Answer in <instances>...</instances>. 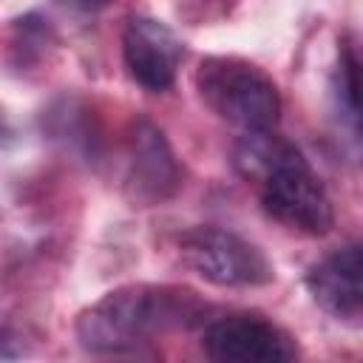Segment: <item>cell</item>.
Masks as SVG:
<instances>
[{
	"mask_svg": "<svg viewBox=\"0 0 363 363\" xmlns=\"http://www.w3.org/2000/svg\"><path fill=\"white\" fill-rule=\"evenodd\" d=\"M20 354H23V346H20L17 335L0 323V360H14Z\"/></svg>",
	"mask_w": 363,
	"mask_h": 363,
	"instance_id": "10",
	"label": "cell"
},
{
	"mask_svg": "<svg viewBox=\"0 0 363 363\" xmlns=\"http://www.w3.org/2000/svg\"><path fill=\"white\" fill-rule=\"evenodd\" d=\"M207 357L218 363H289L298 354L295 340L258 315L218 318L204 329Z\"/></svg>",
	"mask_w": 363,
	"mask_h": 363,
	"instance_id": "5",
	"label": "cell"
},
{
	"mask_svg": "<svg viewBox=\"0 0 363 363\" xmlns=\"http://www.w3.org/2000/svg\"><path fill=\"white\" fill-rule=\"evenodd\" d=\"M3 136H11V130H9V128L3 125V119H0V139H3Z\"/></svg>",
	"mask_w": 363,
	"mask_h": 363,
	"instance_id": "12",
	"label": "cell"
},
{
	"mask_svg": "<svg viewBox=\"0 0 363 363\" xmlns=\"http://www.w3.org/2000/svg\"><path fill=\"white\" fill-rule=\"evenodd\" d=\"M128 74L147 91H167L176 82V68L184 45L170 26L153 17H130L122 34Z\"/></svg>",
	"mask_w": 363,
	"mask_h": 363,
	"instance_id": "6",
	"label": "cell"
},
{
	"mask_svg": "<svg viewBox=\"0 0 363 363\" xmlns=\"http://www.w3.org/2000/svg\"><path fill=\"white\" fill-rule=\"evenodd\" d=\"M201 99L224 122L250 130H272L281 116L275 82L241 57H207L196 71Z\"/></svg>",
	"mask_w": 363,
	"mask_h": 363,
	"instance_id": "3",
	"label": "cell"
},
{
	"mask_svg": "<svg viewBox=\"0 0 363 363\" xmlns=\"http://www.w3.org/2000/svg\"><path fill=\"white\" fill-rule=\"evenodd\" d=\"M357 88H360L357 85V57L352 54V48H343L340 62H337V102L354 128H357V113H360V91Z\"/></svg>",
	"mask_w": 363,
	"mask_h": 363,
	"instance_id": "9",
	"label": "cell"
},
{
	"mask_svg": "<svg viewBox=\"0 0 363 363\" xmlns=\"http://www.w3.org/2000/svg\"><path fill=\"white\" fill-rule=\"evenodd\" d=\"M184 264L216 286H264L275 278L267 255L221 227H193L179 241Z\"/></svg>",
	"mask_w": 363,
	"mask_h": 363,
	"instance_id": "4",
	"label": "cell"
},
{
	"mask_svg": "<svg viewBox=\"0 0 363 363\" xmlns=\"http://www.w3.org/2000/svg\"><path fill=\"white\" fill-rule=\"evenodd\" d=\"M193 292L128 284L102 295L77 318V337L91 352H130L196 318Z\"/></svg>",
	"mask_w": 363,
	"mask_h": 363,
	"instance_id": "2",
	"label": "cell"
},
{
	"mask_svg": "<svg viewBox=\"0 0 363 363\" xmlns=\"http://www.w3.org/2000/svg\"><path fill=\"white\" fill-rule=\"evenodd\" d=\"M306 289L315 303L335 318H357L363 309V258L360 247L332 250L306 272Z\"/></svg>",
	"mask_w": 363,
	"mask_h": 363,
	"instance_id": "8",
	"label": "cell"
},
{
	"mask_svg": "<svg viewBox=\"0 0 363 363\" xmlns=\"http://www.w3.org/2000/svg\"><path fill=\"white\" fill-rule=\"evenodd\" d=\"M235 170L258 184L264 210L301 233L323 235L335 224L332 201L303 153L272 130H250L235 145Z\"/></svg>",
	"mask_w": 363,
	"mask_h": 363,
	"instance_id": "1",
	"label": "cell"
},
{
	"mask_svg": "<svg viewBox=\"0 0 363 363\" xmlns=\"http://www.w3.org/2000/svg\"><path fill=\"white\" fill-rule=\"evenodd\" d=\"M65 9L71 11H79V14H94V11H102L111 0H60Z\"/></svg>",
	"mask_w": 363,
	"mask_h": 363,
	"instance_id": "11",
	"label": "cell"
},
{
	"mask_svg": "<svg viewBox=\"0 0 363 363\" xmlns=\"http://www.w3.org/2000/svg\"><path fill=\"white\" fill-rule=\"evenodd\" d=\"M179 179H182L179 164L164 133L153 122L139 119L130 136V170H128V184L133 190V199L145 204L164 201L176 193Z\"/></svg>",
	"mask_w": 363,
	"mask_h": 363,
	"instance_id": "7",
	"label": "cell"
}]
</instances>
